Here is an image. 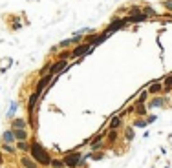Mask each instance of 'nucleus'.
Masks as SVG:
<instances>
[{"label":"nucleus","mask_w":172,"mask_h":168,"mask_svg":"<svg viewBox=\"0 0 172 168\" xmlns=\"http://www.w3.org/2000/svg\"><path fill=\"white\" fill-rule=\"evenodd\" d=\"M29 155L40 165V166H49V163H51V155H49V152L37 141V139H33L31 141V150H29Z\"/></svg>","instance_id":"nucleus-1"},{"label":"nucleus","mask_w":172,"mask_h":168,"mask_svg":"<svg viewBox=\"0 0 172 168\" xmlns=\"http://www.w3.org/2000/svg\"><path fill=\"white\" fill-rule=\"evenodd\" d=\"M92 49H93V46H90L86 42H81V44H77V46L71 48V59H81V57L92 53Z\"/></svg>","instance_id":"nucleus-2"},{"label":"nucleus","mask_w":172,"mask_h":168,"mask_svg":"<svg viewBox=\"0 0 172 168\" xmlns=\"http://www.w3.org/2000/svg\"><path fill=\"white\" fill-rule=\"evenodd\" d=\"M82 157V152L75 150V152H68L64 155V163H66V168H79V161Z\"/></svg>","instance_id":"nucleus-3"},{"label":"nucleus","mask_w":172,"mask_h":168,"mask_svg":"<svg viewBox=\"0 0 172 168\" xmlns=\"http://www.w3.org/2000/svg\"><path fill=\"white\" fill-rule=\"evenodd\" d=\"M51 80H53V75H49V73H46V75H42L38 80H37V84H35V91L37 93H44L49 86H51Z\"/></svg>","instance_id":"nucleus-4"},{"label":"nucleus","mask_w":172,"mask_h":168,"mask_svg":"<svg viewBox=\"0 0 172 168\" xmlns=\"http://www.w3.org/2000/svg\"><path fill=\"white\" fill-rule=\"evenodd\" d=\"M167 106V97L161 93V95H152V99H148V104H147V108L148 110H161V108H165Z\"/></svg>","instance_id":"nucleus-5"},{"label":"nucleus","mask_w":172,"mask_h":168,"mask_svg":"<svg viewBox=\"0 0 172 168\" xmlns=\"http://www.w3.org/2000/svg\"><path fill=\"white\" fill-rule=\"evenodd\" d=\"M5 20H9V22H13V24H9V31H18L22 26H26V24H29L27 20H20V15H5Z\"/></svg>","instance_id":"nucleus-6"},{"label":"nucleus","mask_w":172,"mask_h":168,"mask_svg":"<svg viewBox=\"0 0 172 168\" xmlns=\"http://www.w3.org/2000/svg\"><path fill=\"white\" fill-rule=\"evenodd\" d=\"M40 101H42V95L37 93V91H33V93L27 97V102H26V110H27V113H37V112H35V106H37Z\"/></svg>","instance_id":"nucleus-7"},{"label":"nucleus","mask_w":172,"mask_h":168,"mask_svg":"<svg viewBox=\"0 0 172 168\" xmlns=\"http://www.w3.org/2000/svg\"><path fill=\"white\" fill-rule=\"evenodd\" d=\"M123 27H126L125 20H123V18H115V16H114V18H112V22L106 26V29H104V31L112 35L114 31H119V29H123Z\"/></svg>","instance_id":"nucleus-8"},{"label":"nucleus","mask_w":172,"mask_h":168,"mask_svg":"<svg viewBox=\"0 0 172 168\" xmlns=\"http://www.w3.org/2000/svg\"><path fill=\"white\" fill-rule=\"evenodd\" d=\"M18 163H20L22 168H40V165H38L31 155H22V157L18 159Z\"/></svg>","instance_id":"nucleus-9"},{"label":"nucleus","mask_w":172,"mask_h":168,"mask_svg":"<svg viewBox=\"0 0 172 168\" xmlns=\"http://www.w3.org/2000/svg\"><path fill=\"white\" fill-rule=\"evenodd\" d=\"M134 117H147L148 115V108L147 102H134Z\"/></svg>","instance_id":"nucleus-10"},{"label":"nucleus","mask_w":172,"mask_h":168,"mask_svg":"<svg viewBox=\"0 0 172 168\" xmlns=\"http://www.w3.org/2000/svg\"><path fill=\"white\" fill-rule=\"evenodd\" d=\"M119 130H108L106 132V137H104V141H106V146H114L117 141H119Z\"/></svg>","instance_id":"nucleus-11"},{"label":"nucleus","mask_w":172,"mask_h":168,"mask_svg":"<svg viewBox=\"0 0 172 168\" xmlns=\"http://www.w3.org/2000/svg\"><path fill=\"white\" fill-rule=\"evenodd\" d=\"M148 93L150 95H161L163 93V82H159V80H152L150 84H148Z\"/></svg>","instance_id":"nucleus-12"},{"label":"nucleus","mask_w":172,"mask_h":168,"mask_svg":"<svg viewBox=\"0 0 172 168\" xmlns=\"http://www.w3.org/2000/svg\"><path fill=\"white\" fill-rule=\"evenodd\" d=\"M11 126V130H24V128H27V121L26 119H22V117H18V119H11V123H9Z\"/></svg>","instance_id":"nucleus-13"},{"label":"nucleus","mask_w":172,"mask_h":168,"mask_svg":"<svg viewBox=\"0 0 172 168\" xmlns=\"http://www.w3.org/2000/svg\"><path fill=\"white\" fill-rule=\"evenodd\" d=\"M121 128H123V119L119 115H112L108 123V130H121Z\"/></svg>","instance_id":"nucleus-14"},{"label":"nucleus","mask_w":172,"mask_h":168,"mask_svg":"<svg viewBox=\"0 0 172 168\" xmlns=\"http://www.w3.org/2000/svg\"><path fill=\"white\" fill-rule=\"evenodd\" d=\"M2 143H9V145H15L16 143V137H15V132L9 128L2 134Z\"/></svg>","instance_id":"nucleus-15"},{"label":"nucleus","mask_w":172,"mask_h":168,"mask_svg":"<svg viewBox=\"0 0 172 168\" xmlns=\"http://www.w3.org/2000/svg\"><path fill=\"white\" fill-rule=\"evenodd\" d=\"M55 59H60V60H70V59H71V48L59 49V51L55 53Z\"/></svg>","instance_id":"nucleus-16"},{"label":"nucleus","mask_w":172,"mask_h":168,"mask_svg":"<svg viewBox=\"0 0 172 168\" xmlns=\"http://www.w3.org/2000/svg\"><path fill=\"white\" fill-rule=\"evenodd\" d=\"M27 124H29V128L33 132L38 130V117H37V113H27Z\"/></svg>","instance_id":"nucleus-17"},{"label":"nucleus","mask_w":172,"mask_h":168,"mask_svg":"<svg viewBox=\"0 0 172 168\" xmlns=\"http://www.w3.org/2000/svg\"><path fill=\"white\" fill-rule=\"evenodd\" d=\"M16 150L18 152H22V154H29V150H31V143L29 141H16Z\"/></svg>","instance_id":"nucleus-18"},{"label":"nucleus","mask_w":172,"mask_h":168,"mask_svg":"<svg viewBox=\"0 0 172 168\" xmlns=\"http://www.w3.org/2000/svg\"><path fill=\"white\" fill-rule=\"evenodd\" d=\"M0 150L2 152H5V154H9V155H16V146L15 145H9V143H0Z\"/></svg>","instance_id":"nucleus-19"},{"label":"nucleus","mask_w":172,"mask_h":168,"mask_svg":"<svg viewBox=\"0 0 172 168\" xmlns=\"http://www.w3.org/2000/svg\"><path fill=\"white\" fill-rule=\"evenodd\" d=\"M11 66H13V59H11V57H4V59H0V73H5Z\"/></svg>","instance_id":"nucleus-20"},{"label":"nucleus","mask_w":172,"mask_h":168,"mask_svg":"<svg viewBox=\"0 0 172 168\" xmlns=\"http://www.w3.org/2000/svg\"><path fill=\"white\" fill-rule=\"evenodd\" d=\"M13 132H15V137H16V141H27V139H29L27 128H24V130H13Z\"/></svg>","instance_id":"nucleus-21"},{"label":"nucleus","mask_w":172,"mask_h":168,"mask_svg":"<svg viewBox=\"0 0 172 168\" xmlns=\"http://www.w3.org/2000/svg\"><path fill=\"white\" fill-rule=\"evenodd\" d=\"M134 128H147L148 123H147V117H134Z\"/></svg>","instance_id":"nucleus-22"},{"label":"nucleus","mask_w":172,"mask_h":168,"mask_svg":"<svg viewBox=\"0 0 172 168\" xmlns=\"http://www.w3.org/2000/svg\"><path fill=\"white\" fill-rule=\"evenodd\" d=\"M143 13H145L148 18H156V16H158V11H156L152 5H143Z\"/></svg>","instance_id":"nucleus-23"},{"label":"nucleus","mask_w":172,"mask_h":168,"mask_svg":"<svg viewBox=\"0 0 172 168\" xmlns=\"http://www.w3.org/2000/svg\"><path fill=\"white\" fill-rule=\"evenodd\" d=\"M134 137H136L134 126H125V139H126V141H132Z\"/></svg>","instance_id":"nucleus-24"},{"label":"nucleus","mask_w":172,"mask_h":168,"mask_svg":"<svg viewBox=\"0 0 172 168\" xmlns=\"http://www.w3.org/2000/svg\"><path fill=\"white\" fill-rule=\"evenodd\" d=\"M139 13H143V5H137V4H134V5H130L128 7V15H139Z\"/></svg>","instance_id":"nucleus-25"},{"label":"nucleus","mask_w":172,"mask_h":168,"mask_svg":"<svg viewBox=\"0 0 172 168\" xmlns=\"http://www.w3.org/2000/svg\"><path fill=\"white\" fill-rule=\"evenodd\" d=\"M49 168H66V163H64V159H51Z\"/></svg>","instance_id":"nucleus-26"},{"label":"nucleus","mask_w":172,"mask_h":168,"mask_svg":"<svg viewBox=\"0 0 172 168\" xmlns=\"http://www.w3.org/2000/svg\"><path fill=\"white\" fill-rule=\"evenodd\" d=\"M148 97H150L148 90H143V91L139 93V97H137V101H136V102H148Z\"/></svg>","instance_id":"nucleus-27"},{"label":"nucleus","mask_w":172,"mask_h":168,"mask_svg":"<svg viewBox=\"0 0 172 168\" xmlns=\"http://www.w3.org/2000/svg\"><path fill=\"white\" fill-rule=\"evenodd\" d=\"M16 108H18V102H11L9 104V112H7V119H11L15 113H16Z\"/></svg>","instance_id":"nucleus-28"},{"label":"nucleus","mask_w":172,"mask_h":168,"mask_svg":"<svg viewBox=\"0 0 172 168\" xmlns=\"http://www.w3.org/2000/svg\"><path fill=\"white\" fill-rule=\"evenodd\" d=\"M49 66H51V62H46L40 70H38V77H42V75H46V73H49Z\"/></svg>","instance_id":"nucleus-29"},{"label":"nucleus","mask_w":172,"mask_h":168,"mask_svg":"<svg viewBox=\"0 0 172 168\" xmlns=\"http://www.w3.org/2000/svg\"><path fill=\"white\" fill-rule=\"evenodd\" d=\"M163 86H169V88H172V73H170V75H167V77L163 79Z\"/></svg>","instance_id":"nucleus-30"},{"label":"nucleus","mask_w":172,"mask_h":168,"mask_svg":"<svg viewBox=\"0 0 172 168\" xmlns=\"http://www.w3.org/2000/svg\"><path fill=\"white\" fill-rule=\"evenodd\" d=\"M163 7H165L169 13H172V0H163Z\"/></svg>","instance_id":"nucleus-31"},{"label":"nucleus","mask_w":172,"mask_h":168,"mask_svg":"<svg viewBox=\"0 0 172 168\" xmlns=\"http://www.w3.org/2000/svg\"><path fill=\"white\" fill-rule=\"evenodd\" d=\"M92 31H93L92 27H82V29L77 31V35H88V33H92Z\"/></svg>","instance_id":"nucleus-32"},{"label":"nucleus","mask_w":172,"mask_h":168,"mask_svg":"<svg viewBox=\"0 0 172 168\" xmlns=\"http://www.w3.org/2000/svg\"><path fill=\"white\" fill-rule=\"evenodd\" d=\"M156 119H158L156 115H147V123H148V124H152V123H156Z\"/></svg>","instance_id":"nucleus-33"},{"label":"nucleus","mask_w":172,"mask_h":168,"mask_svg":"<svg viewBox=\"0 0 172 168\" xmlns=\"http://www.w3.org/2000/svg\"><path fill=\"white\" fill-rule=\"evenodd\" d=\"M2 165H4V152L0 150V166H2Z\"/></svg>","instance_id":"nucleus-34"},{"label":"nucleus","mask_w":172,"mask_h":168,"mask_svg":"<svg viewBox=\"0 0 172 168\" xmlns=\"http://www.w3.org/2000/svg\"><path fill=\"white\" fill-rule=\"evenodd\" d=\"M165 168H170V165H167V166H165Z\"/></svg>","instance_id":"nucleus-35"},{"label":"nucleus","mask_w":172,"mask_h":168,"mask_svg":"<svg viewBox=\"0 0 172 168\" xmlns=\"http://www.w3.org/2000/svg\"><path fill=\"white\" fill-rule=\"evenodd\" d=\"M150 168H154V166H150Z\"/></svg>","instance_id":"nucleus-36"}]
</instances>
